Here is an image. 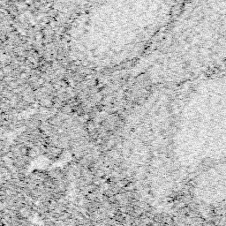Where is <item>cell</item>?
<instances>
[{
    "label": "cell",
    "mask_w": 226,
    "mask_h": 226,
    "mask_svg": "<svg viewBox=\"0 0 226 226\" xmlns=\"http://www.w3.org/2000/svg\"><path fill=\"white\" fill-rule=\"evenodd\" d=\"M174 149L186 167L226 158V76L202 82L192 93L177 123Z\"/></svg>",
    "instance_id": "1"
},
{
    "label": "cell",
    "mask_w": 226,
    "mask_h": 226,
    "mask_svg": "<svg viewBox=\"0 0 226 226\" xmlns=\"http://www.w3.org/2000/svg\"><path fill=\"white\" fill-rule=\"evenodd\" d=\"M169 0H99L82 18V31L94 39L134 43L152 34L169 10Z\"/></svg>",
    "instance_id": "2"
},
{
    "label": "cell",
    "mask_w": 226,
    "mask_h": 226,
    "mask_svg": "<svg viewBox=\"0 0 226 226\" xmlns=\"http://www.w3.org/2000/svg\"><path fill=\"white\" fill-rule=\"evenodd\" d=\"M195 196L205 203H217L226 199V162L202 172L195 183Z\"/></svg>",
    "instance_id": "3"
},
{
    "label": "cell",
    "mask_w": 226,
    "mask_h": 226,
    "mask_svg": "<svg viewBox=\"0 0 226 226\" xmlns=\"http://www.w3.org/2000/svg\"><path fill=\"white\" fill-rule=\"evenodd\" d=\"M60 4H64L68 7H88L97 3L99 0H57Z\"/></svg>",
    "instance_id": "4"
}]
</instances>
